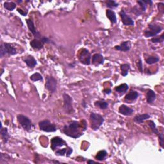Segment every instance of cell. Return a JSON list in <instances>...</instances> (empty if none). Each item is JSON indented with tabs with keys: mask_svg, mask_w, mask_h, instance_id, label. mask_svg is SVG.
Returning <instances> with one entry per match:
<instances>
[{
	"mask_svg": "<svg viewBox=\"0 0 164 164\" xmlns=\"http://www.w3.org/2000/svg\"><path fill=\"white\" fill-rule=\"evenodd\" d=\"M88 163H95L96 162H94V161H92V160H89V161L88 162Z\"/></svg>",
	"mask_w": 164,
	"mask_h": 164,
	"instance_id": "cell-39",
	"label": "cell"
},
{
	"mask_svg": "<svg viewBox=\"0 0 164 164\" xmlns=\"http://www.w3.org/2000/svg\"><path fill=\"white\" fill-rule=\"evenodd\" d=\"M17 54L16 49L12 46L10 43H3L1 45L0 48V57L1 58L4 57L5 55H14Z\"/></svg>",
	"mask_w": 164,
	"mask_h": 164,
	"instance_id": "cell-4",
	"label": "cell"
},
{
	"mask_svg": "<svg viewBox=\"0 0 164 164\" xmlns=\"http://www.w3.org/2000/svg\"><path fill=\"white\" fill-rule=\"evenodd\" d=\"M94 104H95V106L99 107L100 109H102V110L106 109L108 105H109L108 103L104 102V101H97V102H95Z\"/></svg>",
	"mask_w": 164,
	"mask_h": 164,
	"instance_id": "cell-28",
	"label": "cell"
},
{
	"mask_svg": "<svg viewBox=\"0 0 164 164\" xmlns=\"http://www.w3.org/2000/svg\"><path fill=\"white\" fill-rule=\"evenodd\" d=\"M26 21L28 27V29L31 31V33L33 35L35 38L36 39H41L43 37H41L40 34L36 30L35 27L34 26V24L33 22L32 21V20L26 19Z\"/></svg>",
	"mask_w": 164,
	"mask_h": 164,
	"instance_id": "cell-12",
	"label": "cell"
},
{
	"mask_svg": "<svg viewBox=\"0 0 164 164\" xmlns=\"http://www.w3.org/2000/svg\"><path fill=\"white\" fill-rule=\"evenodd\" d=\"M120 16L121 17L122 22L124 25L126 26H133L134 25V21L131 17L126 14V13L124 10H122L120 12Z\"/></svg>",
	"mask_w": 164,
	"mask_h": 164,
	"instance_id": "cell-11",
	"label": "cell"
},
{
	"mask_svg": "<svg viewBox=\"0 0 164 164\" xmlns=\"http://www.w3.org/2000/svg\"><path fill=\"white\" fill-rule=\"evenodd\" d=\"M107 156V152L105 150H102L99 151L98 153H97V155L96 156V159L99 161H103Z\"/></svg>",
	"mask_w": 164,
	"mask_h": 164,
	"instance_id": "cell-25",
	"label": "cell"
},
{
	"mask_svg": "<svg viewBox=\"0 0 164 164\" xmlns=\"http://www.w3.org/2000/svg\"><path fill=\"white\" fill-rule=\"evenodd\" d=\"M64 109L66 114H71L74 112L72 108V99L67 94H64Z\"/></svg>",
	"mask_w": 164,
	"mask_h": 164,
	"instance_id": "cell-8",
	"label": "cell"
},
{
	"mask_svg": "<svg viewBox=\"0 0 164 164\" xmlns=\"http://www.w3.org/2000/svg\"><path fill=\"white\" fill-rule=\"evenodd\" d=\"M149 118H150V115L149 114H144L137 115V116H136L134 117L133 120L137 123H142L143 121L148 119Z\"/></svg>",
	"mask_w": 164,
	"mask_h": 164,
	"instance_id": "cell-20",
	"label": "cell"
},
{
	"mask_svg": "<svg viewBox=\"0 0 164 164\" xmlns=\"http://www.w3.org/2000/svg\"><path fill=\"white\" fill-rule=\"evenodd\" d=\"M81 125L79 122L73 121L68 125H65L64 127V133L73 138H78L83 135V131H85L84 129L81 128Z\"/></svg>",
	"mask_w": 164,
	"mask_h": 164,
	"instance_id": "cell-1",
	"label": "cell"
},
{
	"mask_svg": "<svg viewBox=\"0 0 164 164\" xmlns=\"http://www.w3.org/2000/svg\"><path fill=\"white\" fill-rule=\"evenodd\" d=\"M138 97V92L134 91V90H131V91L128 94H126V96H125L124 99L126 102H133V101L137 99Z\"/></svg>",
	"mask_w": 164,
	"mask_h": 164,
	"instance_id": "cell-17",
	"label": "cell"
},
{
	"mask_svg": "<svg viewBox=\"0 0 164 164\" xmlns=\"http://www.w3.org/2000/svg\"><path fill=\"white\" fill-rule=\"evenodd\" d=\"M17 121H18L19 124L23 128L24 130L27 131H31L33 124L31 123V121L28 117L24 116V115L19 114L17 116Z\"/></svg>",
	"mask_w": 164,
	"mask_h": 164,
	"instance_id": "cell-3",
	"label": "cell"
},
{
	"mask_svg": "<svg viewBox=\"0 0 164 164\" xmlns=\"http://www.w3.org/2000/svg\"><path fill=\"white\" fill-rule=\"evenodd\" d=\"M4 7L6 9L9 10V11H12L14 10L16 7V3L12 1H6L4 3Z\"/></svg>",
	"mask_w": 164,
	"mask_h": 164,
	"instance_id": "cell-26",
	"label": "cell"
},
{
	"mask_svg": "<svg viewBox=\"0 0 164 164\" xmlns=\"http://www.w3.org/2000/svg\"><path fill=\"white\" fill-rule=\"evenodd\" d=\"M17 11H18L21 13V14L23 16H26L27 15V13H28L27 12H24L22 10H20V9H17Z\"/></svg>",
	"mask_w": 164,
	"mask_h": 164,
	"instance_id": "cell-37",
	"label": "cell"
},
{
	"mask_svg": "<svg viewBox=\"0 0 164 164\" xmlns=\"http://www.w3.org/2000/svg\"><path fill=\"white\" fill-rule=\"evenodd\" d=\"M128 89H129V87L126 83H123V84H121L119 86L116 87L115 90H116V91L117 93H119L121 95H123V94L127 92Z\"/></svg>",
	"mask_w": 164,
	"mask_h": 164,
	"instance_id": "cell-21",
	"label": "cell"
},
{
	"mask_svg": "<svg viewBox=\"0 0 164 164\" xmlns=\"http://www.w3.org/2000/svg\"><path fill=\"white\" fill-rule=\"evenodd\" d=\"M106 16L109 19V20L111 21V23L115 24L117 22V17L116 13L114 11H112L111 10H106Z\"/></svg>",
	"mask_w": 164,
	"mask_h": 164,
	"instance_id": "cell-22",
	"label": "cell"
},
{
	"mask_svg": "<svg viewBox=\"0 0 164 164\" xmlns=\"http://www.w3.org/2000/svg\"><path fill=\"white\" fill-rule=\"evenodd\" d=\"M159 61V58L157 57H149L148 58H146V62L149 65H151L153 64H155V63L158 62Z\"/></svg>",
	"mask_w": 164,
	"mask_h": 164,
	"instance_id": "cell-30",
	"label": "cell"
},
{
	"mask_svg": "<svg viewBox=\"0 0 164 164\" xmlns=\"http://www.w3.org/2000/svg\"><path fill=\"white\" fill-rule=\"evenodd\" d=\"M134 110L131 109L130 107H128L126 105H124V104H123L121 105L119 109V112L121 114L123 115V116H130L133 114Z\"/></svg>",
	"mask_w": 164,
	"mask_h": 164,
	"instance_id": "cell-13",
	"label": "cell"
},
{
	"mask_svg": "<svg viewBox=\"0 0 164 164\" xmlns=\"http://www.w3.org/2000/svg\"><path fill=\"white\" fill-rule=\"evenodd\" d=\"M66 145H67L66 144V142L60 137H54L52 138L51 141V148L52 149V150H53V151L59 147Z\"/></svg>",
	"mask_w": 164,
	"mask_h": 164,
	"instance_id": "cell-10",
	"label": "cell"
},
{
	"mask_svg": "<svg viewBox=\"0 0 164 164\" xmlns=\"http://www.w3.org/2000/svg\"><path fill=\"white\" fill-rule=\"evenodd\" d=\"M91 54L87 49H82L79 53V60L82 64L84 65H90Z\"/></svg>",
	"mask_w": 164,
	"mask_h": 164,
	"instance_id": "cell-7",
	"label": "cell"
},
{
	"mask_svg": "<svg viewBox=\"0 0 164 164\" xmlns=\"http://www.w3.org/2000/svg\"><path fill=\"white\" fill-rule=\"evenodd\" d=\"M159 136V141H160V145L162 148H163V134L160 133L158 135Z\"/></svg>",
	"mask_w": 164,
	"mask_h": 164,
	"instance_id": "cell-35",
	"label": "cell"
},
{
	"mask_svg": "<svg viewBox=\"0 0 164 164\" xmlns=\"http://www.w3.org/2000/svg\"><path fill=\"white\" fill-rule=\"evenodd\" d=\"M68 150H69V148L68 149H58L55 153L56 155H57V156H64L65 155H67Z\"/></svg>",
	"mask_w": 164,
	"mask_h": 164,
	"instance_id": "cell-33",
	"label": "cell"
},
{
	"mask_svg": "<svg viewBox=\"0 0 164 164\" xmlns=\"http://www.w3.org/2000/svg\"><path fill=\"white\" fill-rule=\"evenodd\" d=\"M131 48V43L130 41H125L122 43L119 46H116L115 47V49L117 50L123 51V52H126L130 50Z\"/></svg>",
	"mask_w": 164,
	"mask_h": 164,
	"instance_id": "cell-15",
	"label": "cell"
},
{
	"mask_svg": "<svg viewBox=\"0 0 164 164\" xmlns=\"http://www.w3.org/2000/svg\"><path fill=\"white\" fill-rule=\"evenodd\" d=\"M106 6L107 7H109L110 9H114L116 8L119 6V4L116 1H112V0H110V1H108L106 2Z\"/></svg>",
	"mask_w": 164,
	"mask_h": 164,
	"instance_id": "cell-32",
	"label": "cell"
},
{
	"mask_svg": "<svg viewBox=\"0 0 164 164\" xmlns=\"http://www.w3.org/2000/svg\"><path fill=\"white\" fill-rule=\"evenodd\" d=\"M30 80L33 82L40 81V80H43V76H42L40 73L36 72L30 76Z\"/></svg>",
	"mask_w": 164,
	"mask_h": 164,
	"instance_id": "cell-31",
	"label": "cell"
},
{
	"mask_svg": "<svg viewBox=\"0 0 164 164\" xmlns=\"http://www.w3.org/2000/svg\"><path fill=\"white\" fill-rule=\"evenodd\" d=\"M146 99L148 103L151 104L155 102L156 99V94L152 90H149L146 94Z\"/></svg>",
	"mask_w": 164,
	"mask_h": 164,
	"instance_id": "cell-19",
	"label": "cell"
},
{
	"mask_svg": "<svg viewBox=\"0 0 164 164\" xmlns=\"http://www.w3.org/2000/svg\"><path fill=\"white\" fill-rule=\"evenodd\" d=\"M137 3L140 5V7L142 10V12H145L147 7V5L150 3V5H152V1H144V0H142V1H137Z\"/></svg>",
	"mask_w": 164,
	"mask_h": 164,
	"instance_id": "cell-27",
	"label": "cell"
},
{
	"mask_svg": "<svg viewBox=\"0 0 164 164\" xmlns=\"http://www.w3.org/2000/svg\"><path fill=\"white\" fill-rule=\"evenodd\" d=\"M148 123L149 126L150 127V128H151V130H152L153 133H155L156 135H158L159 134V131L158 130V129L156 128V124L155 123V122L153 121H149Z\"/></svg>",
	"mask_w": 164,
	"mask_h": 164,
	"instance_id": "cell-29",
	"label": "cell"
},
{
	"mask_svg": "<svg viewBox=\"0 0 164 164\" xmlns=\"http://www.w3.org/2000/svg\"><path fill=\"white\" fill-rule=\"evenodd\" d=\"M104 92L106 94H110L111 92V90L110 89H105L104 90Z\"/></svg>",
	"mask_w": 164,
	"mask_h": 164,
	"instance_id": "cell-38",
	"label": "cell"
},
{
	"mask_svg": "<svg viewBox=\"0 0 164 164\" xmlns=\"http://www.w3.org/2000/svg\"><path fill=\"white\" fill-rule=\"evenodd\" d=\"M1 137L3 138V141H4V142L5 143L7 142L10 138V135L8 133L7 128H3L2 124H1Z\"/></svg>",
	"mask_w": 164,
	"mask_h": 164,
	"instance_id": "cell-23",
	"label": "cell"
},
{
	"mask_svg": "<svg viewBox=\"0 0 164 164\" xmlns=\"http://www.w3.org/2000/svg\"><path fill=\"white\" fill-rule=\"evenodd\" d=\"M164 39V34H162L161 36L159 37H155L151 39V42L153 43H162Z\"/></svg>",
	"mask_w": 164,
	"mask_h": 164,
	"instance_id": "cell-34",
	"label": "cell"
},
{
	"mask_svg": "<svg viewBox=\"0 0 164 164\" xmlns=\"http://www.w3.org/2000/svg\"><path fill=\"white\" fill-rule=\"evenodd\" d=\"M149 30L144 32V35L146 37H153L156 36L163 29V28L156 24H150L148 25Z\"/></svg>",
	"mask_w": 164,
	"mask_h": 164,
	"instance_id": "cell-5",
	"label": "cell"
},
{
	"mask_svg": "<svg viewBox=\"0 0 164 164\" xmlns=\"http://www.w3.org/2000/svg\"><path fill=\"white\" fill-rule=\"evenodd\" d=\"M104 61V58L103 57V56L99 53L94 54L92 56V63L94 65H98L100 64H103V62Z\"/></svg>",
	"mask_w": 164,
	"mask_h": 164,
	"instance_id": "cell-14",
	"label": "cell"
},
{
	"mask_svg": "<svg viewBox=\"0 0 164 164\" xmlns=\"http://www.w3.org/2000/svg\"><path fill=\"white\" fill-rule=\"evenodd\" d=\"M44 43L42 40V39H35L32 41H31L30 46L31 48L35 49V50H40L41 49L43 48L44 46Z\"/></svg>",
	"mask_w": 164,
	"mask_h": 164,
	"instance_id": "cell-16",
	"label": "cell"
},
{
	"mask_svg": "<svg viewBox=\"0 0 164 164\" xmlns=\"http://www.w3.org/2000/svg\"><path fill=\"white\" fill-rule=\"evenodd\" d=\"M90 122L91 128L97 130L104 123V118L99 114L92 112L90 115Z\"/></svg>",
	"mask_w": 164,
	"mask_h": 164,
	"instance_id": "cell-2",
	"label": "cell"
},
{
	"mask_svg": "<svg viewBox=\"0 0 164 164\" xmlns=\"http://www.w3.org/2000/svg\"><path fill=\"white\" fill-rule=\"evenodd\" d=\"M130 69V65L128 64H124L121 65V75L123 76H127L128 74V71Z\"/></svg>",
	"mask_w": 164,
	"mask_h": 164,
	"instance_id": "cell-24",
	"label": "cell"
},
{
	"mask_svg": "<svg viewBox=\"0 0 164 164\" xmlns=\"http://www.w3.org/2000/svg\"><path fill=\"white\" fill-rule=\"evenodd\" d=\"M24 61L26 63V64L30 68H33L35 66L37 65V61L33 56H28V57H26V58L24 59Z\"/></svg>",
	"mask_w": 164,
	"mask_h": 164,
	"instance_id": "cell-18",
	"label": "cell"
},
{
	"mask_svg": "<svg viewBox=\"0 0 164 164\" xmlns=\"http://www.w3.org/2000/svg\"><path fill=\"white\" fill-rule=\"evenodd\" d=\"M138 68L139 70H140V71L141 72H143V69H142V62L141 60H139V62H138Z\"/></svg>",
	"mask_w": 164,
	"mask_h": 164,
	"instance_id": "cell-36",
	"label": "cell"
},
{
	"mask_svg": "<svg viewBox=\"0 0 164 164\" xmlns=\"http://www.w3.org/2000/svg\"><path fill=\"white\" fill-rule=\"evenodd\" d=\"M39 126L40 130H43L45 132H55L57 131V127H56V126L54 124L51 123V122L48 119L40 121L39 123Z\"/></svg>",
	"mask_w": 164,
	"mask_h": 164,
	"instance_id": "cell-6",
	"label": "cell"
},
{
	"mask_svg": "<svg viewBox=\"0 0 164 164\" xmlns=\"http://www.w3.org/2000/svg\"><path fill=\"white\" fill-rule=\"evenodd\" d=\"M46 88L51 93H54L57 90V81L53 76H47L46 78Z\"/></svg>",
	"mask_w": 164,
	"mask_h": 164,
	"instance_id": "cell-9",
	"label": "cell"
}]
</instances>
